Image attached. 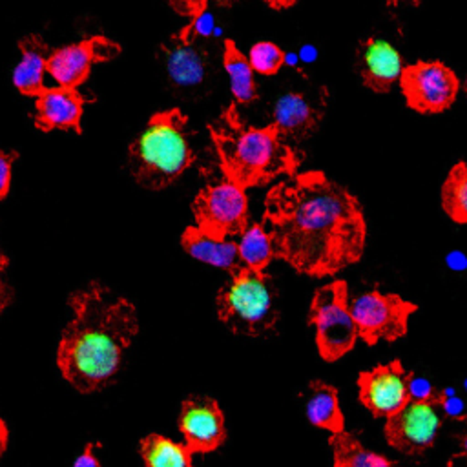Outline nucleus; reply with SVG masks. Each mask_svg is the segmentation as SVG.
<instances>
[{"label": "nucleus", "instance_id": "f257e3e1", "mask_svg": "<svg viewBox=\"0 0 467 467\" xmlns=\"http://www.w3.org/2000/svg\"><path fill=\"white\" fill-rule=\"evenodd\" d=\"M261 224L275 257L312 277L334 275L358 263L367 239L359 201L316 170L277 182L266 193Z\"/></svg>", "mask_w": 467, "mask_h": 467}, {"label": "nucleus", "instance_id": "f03ea898", "mask_svg": "<svg viewBox=\"0 0 467 467\" xmlns=\"http://www.w3.org/2000/svg\"><path fill=\"white\" fill-rule=\"evenodd\" d=\"M67 303L73 317L62 330L57 365L75 390H102L117 378L124 352L139 332L135 306L100 281L75 290Z\"/></svg>", "mask_w": 467, "mask_h": 467}, {"label": "nucleus", "instance_id": "7ed1b4c3", "mask_svg": "<svg viewBox=\"0 0 467 467\" xmlns=\"http://www.w3.org/2000/svg\"><path fill=\"white\" fill-rule=\"evenodd\" d=\"M208 130L224 177L243 190L279 175H296L301 164V155L285 142L272 122L265 128L248 126L235 104L223 109Z\"/></svg>", "mask_w": 467, "mask_h": 467}, {"label": "nucleus", "instance_id": "20e7f679", "mask_svg": "<svg viewBox=\"0 0 467 467\" xmlns=\"http://www.w3.org/2000/svg\"><path fill=\"white\" fill-rule=\"evenodd\" d=\"M188 119L179 108L157 111L128 148V168L146 190L159 192L173 184L195 161Z\"/></svg>", "mask_w": 467, "mask_h": 467}, {"label": "nucleus", "instance_id": "39448f33", "mask_svg": "<svg viewBox=\"0 0 467 467\" xmlns=\"http://www.w3.org/2000/svg\"><path fill=\"white\" fill-rule=\"evenodd\" d=\"M277 290L265 272L239 266L215 297L219 319L239 336L265 337L275 330L279 317Z\"/></svg>", "mask_w": 467, "mask_h": 467}, {"label": "nucleus", "instance_id": "423d86ee", "mask_svg": "<svg viewBox=\"0 0 467 467\" xmlns=\"http://www.w3.org/2000/svg\"><path fill=\"white\" fill-rule=\"evenodd\" d=\"M159 60L179 97L199 99L213 89L215 62L206 46L186 26L161 44Z\"/></svg>", "mask_w": 467, "mask_h": 467}, {"label": "nucleus", "instance_id": "0eeeda50", "mask_svg": "<svg viewBox=\"0 0 467 467\" xmlns=\"http://www.w3.org/2000/svg\"><path fill=\"white\" fill-rule=\"evenodd\" d=\"M308 325L316 327V343L325 361H336L345 356L358 339V328L348 306L347 283L336 279L316 290Z\"/></svg>", "mask_w": 467, "mask_h": 467}, {"label": "nucleus", "instance_id": "6e6552de", "mask_svg": "<svg viewBox=\"0 0 467 467\" xmlns=\"http://www.w3.org/2000/svg\"><path fill=\"white\" fill-rule=\"evenodd\" d=\"M195 226L215 239L241 235L248 230V199L241 186L226 177L206 184L192 204Z\"/></svg>", "mask_w": 467, "mask_h": 467}, {"label": "nucleus", "instance_id": "1a4fd4ad", "mask_svg": "<svg viewBox=\"0 0 467 467\" xmlns=\"http://www.w3.org/2000/svg\"><path fill=\"white\" fill-rule=\"evenodd\" d=\"M348 306L358 336L367 345L401 337L407 332L409 316L416 310L414 303L401 299L398 294H381L379 290H368L354 297Z\"/></svg>", "mask_w": 467, "mask_h": 467}, {"label": "nucleus", "instance_id": "9d476101", "mask_svg": "<svg viewBox=\"0 0 467 467\" xmlns=\"http://www.w3.org/2000/svg\"><path fill=\"white\" fill-rule=\"evenodd\" d=\"M441 398L427 401L409 400L403 409L389 416L385 423V438L389 445L407 456H421L429 451L436 441L445 416Z\"/></svg>", "mask_w": 467, "mask_h": 467}, {"label": "nucleus", "instance_id": "9b49d317", "mask_svg": "<svg viewBox=\"0 0 467 467\" xmlns=\"http://www.w3.org/2000/svg\"><path fill=\"white\" fill-rule=\"evenodd\" d=\"M407 104L420 113L447 109L458 93V78L438 60H420L403 67L400 77Z\"/></svg>", "mask_w": 467, "mask_h": 467}, {"label": "nucleus", "instance_id": "f8f14e48", "mask_svg": "<svg viewBox=\"0 0 467 467\" xmlns=\"http://www.w3.org/2000/svg\"><path fill=\"white\" fill-rule=\"evenodd\" d=\"M120 53V46L102 35L82 38L80 42L53 49L47 73L58 82L60 88H75L86 82L91 66L115 58Z\"/></svg>", "mask_w": 467, "mask_h": 467}, {"label": "nucleus", "instance_id": "ddd939ff", "mask_svg": "<svg viewBox=\"0 0 467 467\" xmlns=\"http://www.w3.org/2000/svg\"><path fill=\"white\" fill-rule=\"evenodd\" d=\"M410 376L412 372H407L400 359L361 372L358 378L359 401L372 412V416L389 418L409 403Z\"/></svg>", "mask_w": 467, "mask_h": 467}, {"label": "nucleus", "instance_id": "4468645a", "mask_svg": "<svg viewBox=\"0 0 467 467\" xmlns=\"http://www.w3.org/2000/svg\"><path fill=\"white\" fill-rule=\"evenodd\" d=\"M177 425L192 454L212 452L226 440L223 410L219 403L208 396H188L181 403Z\"/></svg>", "mask_w": 467, "mask_h": 467}, {"label": "nucleus", "instance_id": "2eb2a0df", "mask_svg": "<svg viewBox=\"0 0 467 467\" xmlns=\"http://www.w3.org/2000/svg\"><path fill=\"white\" fill-rule=\"evenodd\" d=\"M84 104V95L75 88H46L35 99V128L44 133L51 130H73L80 135Z\"/></svg>", "mask_w": 467, "mask_h": 467}, {"label": "nucleus", "instance_id": "dca6fc26", "mask_svg": "<svg viewBox=\"0 0 467 467\" xmlns=\"http://www.w3.org/2000/svg\"><path fill=\"white\" fill-rule=\"evenodd\" d=\"M358 67L363 84L378 93L389 91L403 71L401 57L394 46L374 36L359 44Z\"/></svg>", "mask_w": 467, "mask_h": 467}, {"label": "nucleus", "instance_id": "f3484780", "mask_svg": "<svg viewBox=\"0 0 467 467\" xmlns=\"http://www.w3.org/2000/svg\"><path fill=\"white\" fill-rule=\"evenodd\" d=\"M272 117V124L279 130L283 139L303 140L310 137L323 120V104L312 102L301 91H288L277 99Z\"/></svg>", "mask_w": 467, "mask_h": 467}, {"label": "nucleus", "instance_id": "a211bd4d", "mask_svg": "<svg viewBox=\"0 0 467 467\" xmlns=\"http://www.w3.org/2000/svg\"><path fill=\"white\" fill-rule=\"evenodd\" d=\"M22 60L13 71L15 88L27 97H38L47 86L44 84V73L53 53L49 44L40 35H27L18 42Z\"/></svg>", "mask_w": 467, "mask_h": 467}, {"label": "nucleus", "instance_id": "6ab92c4d", "mask_svg": "<svg viewBox=\"0 0 467 467\" xmlns=\"http://www.w3.org/2000/svg\"><path fill=\"white\" fill-rule=\"evenodd\" d=\"M181 244L186 254L192 257L228 270V274L235 272L243 266L239 257V244L226 239H215L202 234L197 226H188L181 235Z\"/></svg>", "mask_w": 467, "mask_h": 467}, {"label": "nucleus", "instance_id": "aec40b11", "mask_svg": "<svg viewBox=\"0 0 467 467\" xmlns=\"http://www.w3.org/2000/svg\"><path fill=\"white\" fill-rule=\"evenodd\" d=\"M306 418L312 425L327 429L332 434L343 432L345 420L339 409V398L336 387L312 379L308 383V400H306Z\"/></svg>", "mask_w": 467, "mask_h": 467}, {"label": "nucleus", "instance_id": "412c9836", "mask_svg": "<svg viewBox=\"0 0 467 467\" xmlns=\"http://www.w3.org/2000/svg\"><path fill=\"white\" fill-rule=\"evenodd\" d=\"M139 451L144 467H192L190 449L157 432L144 436L139 443Z\"/></svg>", "mask_w": 467, "mask_h": 467}, {"label": "nucleus", "instance_id": "4be33fe9", "mask_svg": "<svg viewBox=\"0 0 467 467\" xmlns=\"http://www.w3.org/2000/svg\"><path fill=\"white\" fill-rule=\"evenodd\" d=\"M334 467H394L387 456L372 452L361 445L352 432H337L330 436Z\"/></svg>", "mask_w": 467, "mask_h": 467}, {"label": "nucleus", "instance_id": "5701e85b", "mask_svg": "<svg viewBox=\"0 0 467 467\" xmlns=\"http://www.w3.org/2000/svg\"><path fill=\"white\" fill-rule=\"evenodd\" d=\"M223 64L230 75L232 93L237 104H250L257 99V86L250 60L235 47L234 40H224Z\"/></svg>", "mask_w": 467, "mask_h": 467}, {"label": "nucleus", "instance_id": "b1692460", "mask_svg": "<svg viewBox=\"0 0 467 467\" xmlns=\"http://www.w3.org/2000/svg\"><path fill=\"white\" fill-rule=\"evenodd\" d=\"M239 257L244 266L255 272H263L268 266V263L275 257L272 239L261 223L252 224L243 234L239 243Z\"/></svg>", "mask_w": 467, "mask_h": 467}, {"label": "nucleus", "instance_id": "393cba45", "mask_svg": "<svg viewBox=\"0 0 467 467\" xmlns=\"http://www.w3.org/2000/svg\"><path fill=\"white\" fill-rule=\"evenodd\" d=\"M441 204L456 223H467V162L454 164L441 186Z\"/></svg>", "mask_w": 467, "mask_h": 467}, {"label": "nucleus", "instance_id": "a878e982", "mask_svg": "<svg viewBox=\"0 0 467 467\" xmlns=\"http://www.w3.org/2000/svg\"><path fill=\"white\" fill-rule=\"evenodd\" d=\"M248 60L254 71L261 75H274L285 64V53L277 44L263 40L252 46Z\"/></svg>", "mask_w": 467, "mask_h": 467}, {"label": "nucleus", "instance_id": "bb28decb", "mask_svg": "<svg viewBox=\"0 0 467 467\" xmlns=\"http://www.w3.org/2000/svg\"><path fill=\"white\" fill-rule=\"evenodd\" d=\"M409 396L410 400H420V401L438 400L441 398V389H436L429 379L412 374L409 381Z\"/></svg>", "mask_w": 467, "mask_h": 467}, {"label": "nucleus", "instance_id": "cd10ccee", "mask_svg": "<svg viewBox=\"0 0 467 467\" xmlns=\"http://www.w3.org/2000/svg\"><path fill=\"white\" fill-rule=\"evenodd\" d=\"M441 409L445 416L456 418V420H465L467 418V405L462 398L454 394L452 389H441Z\"/></svg>", "mask_w": 467, "mask_h": 467}, {"label": "nucleus", "instance_id": "c85d7f7f", "mask_svg": "<svg viewBox=\"0 0 467 467\" xmlns=\"http://www.w3.org/2000/svg\"><path fill=\"white\" fill-rule=\"evenodd\" d=\"M18 159V151L2 150L0 148V201L7 195L11 186V170L15 161Z\"/></svg>", "mask_w": 467, "mask_h": 467}, {"label": "nucleus", "instance_id": "c756f323", "mask_svg": "<svg viewBox=\"0 0 467 467\" xmlns=\"http://www.w3.org/2000/svg\"><path fill=\"white\" fill-rule=\"evenodd\" d=\"M9 265V257L0 250V314L9 306V303L13 301V288L7 285V281L4 279V272Z\"/></svg>", "mask_w": 467, "mask_h": 467}, {"label": "nucleus", "instance_id": "7c9ffc66", "mask_svg": "<svg viewBox=\"0 0 467 467\" xmlns=\"http://www.w3.org/2000/svg\"><path fill=\"white\" fill-rule=\"evenodd\" d=\"M93 447H95V443H88V445L84 447L82 454L75 460L73 467H100V462H99V458L95 456Z\"/></svg>", "mask_w": 467, "mask_h": 467}, {"label": "nucleus", "instance_id": "2f4dec72", "mask_svg": "<svg viewBox=\"0 0 467 467\" xmlns=\"http://www.w3.org/2000/svg\"><path fill=\"white\" fill-rule=\"evenodd\" d=\"M445 261H447V266L452 268V270H465L467 268V257H465L463 252L454 250V252L447 254Z\"/></svg>", "mask_w": 467, "mask_h": 467}, {"label": "nucleus", "instance_id": "473e14b6", "mask_svg": "<svg viewBox=\"0 0 467 467\" xmlns=\"http://www.w3.org/2000/svg\"><path fill=\"white\" fill-rule=\"evenodd\" d=\"M7 441H9V431H7V425L4 423V420L0 418V456L5 452Z\"/></svg>", "mask_w": 467, "mask_h": 467}, {"label": "nucleus", "instance_id": "72a5a7b5", "mask_svg": "<svg viewBox=\"0 0 467 467\" xmlns=\"http://www.w3.org/2000/svg\"><path fill=\"white\" fill-rule=\"evenodd\" d=\"M297 57H299L303 62H312V60L316 58V49H314L312 46H308V44H306V46H303V47H301V51H299V55H297Z\"/></svg>", "mask_w": 467, "mask_h": 467}, {"label": "nucleus", "instance_id": "f704fd0d", "mask_svg": "<svg viewBox=\"0 0 467 467\" xmlns=\"http://www.w3.org/2000/svg\"><path fill=\"white\" fill-rule=\"evenodd\" d=\"M462 445H463V451H465V454H467V434L463 436V440H462Z\"/></svg>", "mask_w": 467, "mask_h": 467}, {"label": "nucleus", "instance_id": "c9c22d12", "mask_svg": "<svg viewBox=\"0 0 467 467\" xmlns=\"http://www.w3.org/2000/svg\"><path fill=\"white\" fill-rule=\"evenodd\" d=\"M463 88H465V95H467V78H465V84H463Z\"/></svg>", "mask_w": 467, "mask_h": 467}, {"label": "nucleus", "instance_id": "e433bc0d", "mask_svg": "<svg viewBox=\"0 0 467 467\" xmlns=\"http://www.w3.org/2000/svg\"><path fill=\"white\" fill-rule=\"evenodd\" d=\"M465 389H467V379H465Z\"/></svg>", "mask_w": 467, "mask_h": 467}]
</instances>
